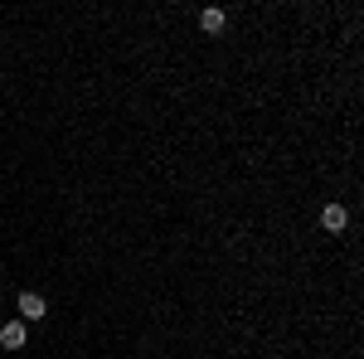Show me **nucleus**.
<instances>
[{"label": "nucleus", "instance_id": "obj_3", "mask_svg": "<svg viewBox=\"0 0 364 359\" xmlns=\"http://www.w3.org/2000/svg\"><path fill=\"white\" fill-rule=\"evenodd\" d=\"M0 345H5V350H24V321H10V325L0 330Z\"/></svg>", "mask_w": 364, "mask_h": 359}, {"label": "nucleus", "instance_id": "obj_4", "mask_svg": "<svg viewBox=\"0 0 364 359\" xmlns=\"http://www.w3.org/2000/svg\"><path fill=\"white\" fill-rule=\"evenodd\" d=\"M199 24H204L209 34H219V29L228 24V15H224V10H204V15H199Z\"/></svg>", "mask_w": 364, "mask_h": 359}, {"label": "nucleus", "instance_id": "obj_1", "mask_svg": "<svg viewBox=\"0 0 364 359\" xmlns=\"http://www.w3.org/2000/svg\"><path fill=\"white\" fill-rule=\"evenodd\" d=\"M20 316H24V321H44V316H49L44 296H39V291H20Z\"/></svg>", "mask_w": 364, "mask_h": 359}, {"label": "nucleus", "instance_id": "obj_2", "mask_svg": "<svg viewBox=\"0 0 364 359\" xmlns=\"http://www.w3.org/2000/svg\"><path fill=\"white\" fill-rule=\"evenodd\" d=\"M321 224H326L330 233H340V228L350 224V214H345V204H326V209H321Z\"/></svg>", "mask_w": 364, "mask_h": 359}]
</instances>
